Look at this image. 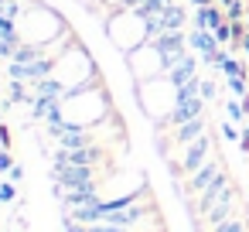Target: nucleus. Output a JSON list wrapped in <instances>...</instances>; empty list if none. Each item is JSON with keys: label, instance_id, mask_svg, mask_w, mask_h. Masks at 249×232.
Masks as SVG:
<instances>
[{"label": "nucleus", "instance_id": "13", "mask_svg": "<svg viewBox=\"0 0 249 232\" xmlns=\"http://www.w3.org/2000/svg\"><path fill=\"white\" fill-rule=\"evenodd\" d=\"M14 164H11V150H4L0 147V171H11Z\"/></svg>", "mask_w": 249, "mask_h": 232}, {"label": "nucleus", "instance_id": "7", "mask_svg": "<svg viewBox=\"0 0 249 232\" xmlns=\"http://www.w3.org/2000/svg\"><path fill=\"white\" fill-rule=\"evenodd\" d=\"M191 45L201 52V55H212L215 52V45H218V38H215V31H191Z\"/></svg>", "mask_w": 249, "mask_h": 232}, {"label": "nucleus", "instance_id": "18", "mask_svg": "<svg viewBox=\"0 0 249 232\" xmlns=\"http://www.w3.org/2000/svg\"><path fill=\"white\" fill-rule=\"evenodd\" d=\"M246 133H249V130H246Z\"/></svg>", "mask_w": 249, "mask_h": 232}, {"label": "nucleus", "instance_id": "12", "mask_svg": "<svg viewBox=\"0 0 249 232\" xmlns=\"http://www.w3.org/2000/svg\"><path fill=\"white\" fill-rule=\"evenodd\" d=\"M212 96H215V82H208V79H201V99L208 103Z\"/></svg>", "mask_w": 249, "mask_h": 232}, {"label": "nucleus", "instance_id": "9", "mask_svg": "<svg viewBox=\"0 0 249 232\" xmlns=\"http://www.w3.org/2000/svg\"><path fill=\"white\" fill-rule=\"evenodd\" d=\"M24 86H28V82H14V86H11V106H14V103H35V96H28Z\"/></svg>", "mask_w": 249, "mask_h": 232}, {"label": "nucleus", "instance_id": "6", "mask_svg": "<svg viewBox=\"0 0 249 232\" xmlns=\"http://www.w3.org/2000/svg\"><path fill=\"white\" fill-rule=\"evenodd\" d=\"M181 28H184V11L174 4L171 11L160 14V31H181ZM160 31H157V35H160Z\"/></svg>", "mask_w": 249, "mask_h": 232}, {"label": "nucleus", "instance_id": "8", "mask_svg": "<svg viewBox=\"0 0 249 232\" xmlns=\"http://www.w3.org/2000/svg\"><path fill=\"white\" fill-rule=\"evenodd\" d=\"M225 82L235 99H249V75H225Z\"/></svg>", "mask_w": 249, "mask_h": 232}, {"label": "nucleus", "instance_id": "1", "mask_svg": "<svg viewBox=\"0 0 249 232\" xmlns=\"http://www.w3.org/2000/svg\"><path fill=\"white\" fill-rule=\"evenodd\" d=\"M201 109H205V99L201 96H188V92H178V103H174V109H171V123H188V120H195V116H201Z\"/></svg>", "mask_w": 249, "mask_h": 232}, {"label": "nucleus", "instance_id": "16", "mask_svg": "<svg viewBox=\"0 0 249 232\" xmlns=\"http://www.w3.org/2000/svg\"><path fill=\"white\" fill-rule=\"evenodd\" d=\"M14 198V188L11 184H0V201H11Z\"/></svg>", "mask_w": 249, "mask_h": 232}, {"label": "nucleus", "instance_id": "4", "mask_svg": "<svg viewBox=\"0 0 249 232\" xmlns=\"http://www.w3.org/2000/svg\"><path fill=\"white\" fill-rule=\"evenodd\" d=\"M208 147H212V140H208L205 133H201L198 140H191V143H188V154H184V164H181V167H184V171H195V167H198V164L205 161Z\"/></svg>", "mask_w": 249, "mask_h": 232}, {"label": "nucleus", "instance_id": "19", "mask_svg": "<svg viewBox=\"0 0 249 232\" xmlns=\"http://www.w3.org/2000/svg\"><path fill=\"white\" fill-rule=\"evenodd\" d=\"M246 75H249V72H246Z\"/></svg>", "mask_w": 249, "mask_h": 232}, {"label": "nucleus", "instance_id": "15", "mask_svg": "<svg viewBox=\"0 0 249 232\" xmlns=\"http://www.w3.org/2000/svg\"><path fill=\"white\" fill-rule=\"evenodd\" d=\"M0 147H4V150L11 147V130L7 126H0Z\"/></svg>", "mask_w": 249, "mask_h": 232}, {"label": "nucleus", "instance_id": "10", "mask_svg": "<svg viewBox=\"0 0 249 232\" xmlns=\"http://www.w3.org/2000/svg\"><path fill=\"white\" fill-rule=\"evenodd\" d=\"M225 18H229V21H239V18H249V4H246V0H235V4H232V7H225Z\"/></svg>", "mask_w": 249, "mask_h": 232}, {"label": "nucleus", "instance_id": "3", "mask_svg": "<svg viewBox=\"0 0 249 232\" xmlns=\"http://www.w3.org/2000/svg\"><path fill=\"white\" fill-rule=\"evenodd\" d=\"M195 69H198V62H195V55H184V58H181V62H178V65H174V69L167 72V79H171V82H174V86L181 89L184 82H191V79H198V75H195Z\"/></svg>", "mask_w": 249, "mask_h": 232}, {"label": "nucleus", "instance_id": "5", "mask_svg": "<svg viewBox=\"0 0 249 232\" xmlns=\"http://www.w3.org/2000/svg\"><path fill=\"white\" fill-rule=\"evenodd\" d=\"M201 133H205V120H201V116H195V120L181 123V126L174 130V140H178V143H191V140H198Z\"/></svg>", "mask_w": 249, "mask_h": 232}, {"label": "nucleus", "instance_id": "2", "mask_svg": "<svg viewBox=\"0 0 249 232\" xmlns=\"http://www.w3.org/2000/svg\"><path fill=\"white\" fill-rule=\"evenodd\" d=\"M222 21H225V14H222L218 4H212V7H198V14H195V28H198V31H215Z\"/></svg>", "mask_w": 249, "mask_h": 232}, {"label": "nucleus", "instance_id": "17", "mask_svg": "<svg viewBox=\"0 0 249 232\" xmlns=\"http://www.w3.org/2000/svg\"><path fill=\"white\" fill-rule=\"evenodd\" d=\"M195 7H212V4H218V0H191Z\"/></svg>", "mask_w": 249, "mask_h": 232}, {"label": "nucleus", "instance_id": "14", "mask_svg": "<svg viewBox=\"0 0 249 232\" xmlns=\"http://www.w3.org/2000/svg\"><path fill=\"white\" fill-rule=\"evenodd\" d=\"M222 133H225V140H242V137H239V130H235L232 123H225V126H222Z\"/></svg>", "mask_w": 249, "mask_h": 232}, {"label": "nucleus", "instance_id": "11", "mask_svg": "<svg viewBox=\"0 0 249 232\" xmlns=\"http://www.w3.org/2000/svg\"><path fill=\"white\" fill-rule=\"evenodd\" d=\"M225 113H229V120H232V123H242V120H246V106H242L239 99H232V103L225 106Z\"/></svg>", "mask_w": 249, "mask_h": 232}]
</instances>
